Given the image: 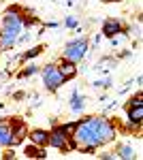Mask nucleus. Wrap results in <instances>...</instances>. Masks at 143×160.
<instances>
[{
  "label": "nucleus",
  "mask_w": 143,
  "mask_h": 160,
  "mask_svg": "<svg viewBox=\"0 0 143 160\" xmlns=\"http://www.w3.org/2000/svg\"><path fill=\"white\" fill-rule=\"evenodd\" d=\"M60 75L64 77V79H69V77H73L75 75V66H73V62H62V66H60Z\"/></svg>",
  "instance_id": "nucleus-7"
},
{
  "label": "nucleus",
  "mask_w": 143,
  "mask_h": 160,
  "mask_svg": "<svg viewBox=\"0 0 143 160\" xmlns=\"http://www.w3.org/2000/svg\"><path fill=\"white\" fill-rule=\"evenodd\" d=\"M88 124H90V128L96 132V137L100 139V143H103V141H111V139H113V128L109 126L107 120L90 118V120H88Z\"/></svg>",
  "instance_id": "nucleus-2"
},
{
  "label": "nucleus",
  "mask_w": 143,
  "mask_h": 160,
  "mask_svg": "<svg viewBox=\"0 0 143 160\" xmlns=\"http://www.w3.org/2000/svg\"><path fill=\"white\" fill-rule=\"evenodd\" d=\"M49 143L54 145V148L58 149H66V148H73V143H69V137H66V132L62 130V128H58L54 135L49 137Z\"/></svg>",
  "instance_id": "nucleus-6"
},
{
  "label": "nucleus",
  "mask_w": 143,
  "mask_h": 160,
  "mask_svg": "<svg viewBox=\"0 0 143 160\" xmlns=\"http://www.w3.org/2000/svg\"><path fill=\"white\" fill-rule=\"evenodd\" d=\"M128 118H130V120H132L135 124H139V122H141V118H143V109H141V105H139V107H132L130 113H128Z\"/></svg>",
  "instance_id": "nucleus-10"
},
{
  "label": "nucleus",
  "mask_w": 143,
  "mask_h": 160,
  "mask_svg": "<svg viewBox=\"0 0 143 160\" xmlns=\"http://www.w3.org/2000/svg\"><path fill=\"white\" fill-rule=\"evenodd\" d=\"M19 28H22V17H19L17 13L9 11L7 15H4V30H7V32H13V34H17Z\"/></svg>",
  "instance_id": "nucleus-5"
},
{
  "label": "nucleus",
  "mask_w": 143,
  "mask_h": 160,
  "mask_svg": "<svg viewBox=\"0 0 143 160\" xmlns=\"http://www.w3.org/2000/svg\"><path fill=\"white\" fill-rule=\"evenodd\" d=\"M73 139H75L79 145H84V148H94V145L100 143V139L96 137V132L90 128L88 122L81 124V126H75V135H73Z\"/></svg>",
  "instance_id": "nucleus-1"
},
{
  "label": "nucleus",
  "mask_w": 143,
  "mask_h": 160,
  "mask_svg": "<svg viewBox=\"0 0 143 160\" xmlns=\"http://www.w3.org/2000/svg\"><path fill=\"white\" fill-rule=\"evenodd\" d=\"M41 53V47H34V49H30L28 53H26V58H34V56H38Z\"/></svg>",
  "instance_id": "nucleus-15"
},
{
  "label": "nucleus",
  "mask_w": 143,
  "mask_h": 160,
  "mask_svg": "<svg viewBox=\"0 0 143 160\" xmlns=\"http://www.w3.org/2000/svg\"><path fill=\"white\" fill-rule=\"evenodd\" d=\"M32 141H34V143H47L49 135L45 130H34V132H32Z\"/></svg>",
  "instance_id": "nucleus-11"
},
{
  "label": "nucleus",
  "mask_w": 143,
  "mask_h": 160,
  "mask_svg": "<svg viewBox=\"0 0 143 160\" xmlns=\"http://www.w3.org/2000/svg\"><path fill=\"white\" fill-rule=\"evenodd\" d=\"M11 139H13L11 130H9L4 124H0V143H2V145H9V143H11Z\"/></svg>",
  "instance_id": "nucleus-8"
},
{
  "label": "nucleus",
  "mask_w": 143,
  "mask_h": 160,
  "mask_svg": "<svg viewBox=\"0 0 143 160\" xmlns=\"http://www.w3.org/2000/svg\"><path fill=\"white\" fill-rule=\"evenodd\" d=\"M26 154H28V156H30V158H32V156H34V158H43V156H45V154H43V152H41V149L32 148V145H30V148L26 149Z\"/></svg>",
  "instance_id": "nucleus-13"
},
{
  "label": "nucleus",
  "mask_w": 143,
  "mask_h": 160,
  "mask_svg": "<svg viewBox=\"0 0 143 160\" xmlns=\"http://www.w3.org/2000/svg\"><path fill=\"white\" fill-rule=\"evenodd\" d=\"M103 32L109 34V37H113V34H118V32H120V24H118V22H107L105 28H103Z\"/></svg>",
  "instance_id": "nucleus-9"
},
{
  "label": "nucleus",
  "mask_w": 143,
  "mask_h": 160,
  "mask_svg": "<svg viewBox=\"0 0 143 160\" xmlns=\"http://www.w3.org/2000/svg\"><path fill=\"white\" fill-rule=\"evenodd\" d=\"M43 77H45L47 88H51V90H56L58 86H62V81H64V77L60 75V71H58V68H54V66H47V68L43 71Z\"/></svg>",
  "instance_id": "nucleus-4"
},
{
  "label": "nucleus",
  "mask_w": 143,
  "mask_h": 160,
  "mask_svg": "<svg viewBox=\"0 0 143 160\" xmlns=\"http://www.w3.org/2000/svg\"><path fill=\"white\" fill-rule=\"evenodd\" d=\"M81 107H84V98H81L79 94H73V109H75V111H79Z\"/></svg>",
  "instance_id": "nucleus-12"
},
{
  "label": "nucleus",
  "mask_w": 143,
  "mask_h": 160,
  "mask_svg": "<svg viewBox=\"0 0 143 160\" xmlns=\"http://www.w3.org/2000/svg\"><path fill=\"white\" fill-rule=\"evenodd\" d=\"M122 158H132V149L130 148H122V154H120Z\"/></svg>",
  "instance_id": "nucleus-14"
},
{
  "label": "nucleus",
  "mask_w": 143,
  "mask_h": 160,
  "mask_svg": "<svg viewBox=\"0 0 143 160\" xmlns=\"http://www.w3.org/2000/svg\"><path fill=\"white\" fill-rule=\"evenodd\" d=\"M34 73H36V66H30V68H26V71H24L22 75L26 77V75H34Z\"/></svg>",
  "instance_id": "nucleus-16"
},
{
  "label": "nucleus",
  "mask_w": 143,
  "mask_h": 160,
  "mask_svg": "<svg viewBox=\"0 0 143 160\" xmlns=\"http://www.w3.org/2000/svg\"><path fill=\"white\" fill-rule=\"evenodd\" d=\"M85 53V41H73L66 45V49H64V56H66V60L69 62H77L81 60Z\"/></svg>",
  "instance_id": "nucleus-3"
}]
</instances>
